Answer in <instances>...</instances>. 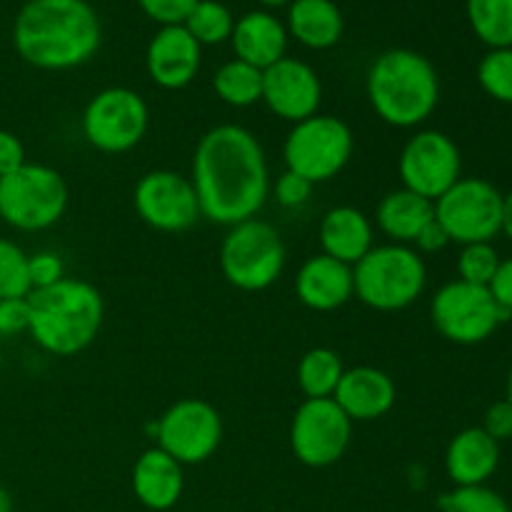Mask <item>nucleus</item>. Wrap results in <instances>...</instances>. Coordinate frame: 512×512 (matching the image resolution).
I'll list each match as a JSON object with an SVG mask.
<instances>
[{"mask_svg": "<svg viewBox=\"0 0 512 512\" xmlns=\"http://www.w3.org/2000/svg\"><path fill=\"white\" fill-rule=\"evenodd\" d=\"M288 28L270 10H250L235 20L233 43L235 58L253 68L265 70L288 55Z\"/></svg>", "mask_w": 512, "mask_h": 512, "instance_id": "4be33fe9", "label": "nucleus"}, {"mask_svg": "<svg viewBox=\"0 0 512 512\" xmlns=\"http://www.w3.org/2000/svg\"><path fill=\"white\" fill-rule=\"evenodd\" d=\"M28 333L40 350L55 358H73L98 338L105 300L93 283L65 275L50 288L28 295Z\"/></svg>", "mask_w": 512, "mask_h": 512, "instance_id": "7ed1b4c3", "label": "nucleus"}, {"mask_svg": "<svg viewBox=\"0 0 512 512\" xmlns=\"http://www.w3.org/2000/svg\"><path fill=\"white\" fill-rule=\"evenodd\" d=\"M318 238L325 255L345 265H355L373 248V220L353 205H338L323 215Z\"/></svg>", "mask_w": 512, "mask_h": 512, "instance_id": "5701e85b", "label": "nucleus"}, {"mask_svg": "<svg viewBox=\"0 0 512 512\" xmlns=\"http://www.w3.org/2000/svg\"><path fill=\"white\" fill-rule=\"evenodd\" d=\"M343 373V358L333 348H310L300 358L295 380L305 398H333Z\"/></svg>", "mask_w": 512, "mask_h": 512, "instance_id": "a878e982", "label": "nucleus"}, {"mask_svg": "<svg viewBox=\"0 0 512 512\" xmlns=\"http://www.w3.org/2000/svg\"><path fill=\"white\" fill-rule=\"evenodd\" d=\"M30 293L28 253L13 240L0 238V300L28 298Z\"/></svg>", "mask_w": 512, "mask_h": 512, "instance_id": "c756f323", "label": "nucleus"}, {"mask_svg": "<svg viewBox=\"0 0 512 512\" xmlns=\"http://www.w3.org/2000/svg\"><path fill=\"white\" fill-rule=\"evenodd\" d=\"M415 250H418L420 255L428 253V255H435V253H443L445 248L450 245V238L448 233H445L443 225L438 223V220H430L428 225H425L423 230H420V235L415 238Z\"/></svg>", "mask_w": 512, "mask_h": 512, "instance_id": "a19ab883", "label": "nucleus"}, {"mask_svg": "<svg viewBox=\"0 0 512 512\" xmlns=\"http://www.w3.org/2000/svg\"><path fill=\"white\" fill-rule=\"evenodd\" d=\"M213 88L215 95L230 108H250L263 98V70L233 58L220 65Z\"/></svg>", "mask_w": 512, "mask_h": 512, "instance_id": "bb28decb", "label": "nucleus"}, {"mask_svg": "<svg viewBox=\"0 0 512 512\" xmlns=\"http://www.w3.org/2000/svg\"><path fill=\"white\" fill-rule=\"evenodd\" d=\"M478 83L493 100L512 105V48L488 50L478 65Z\"/></svg>", "mask_w": 512, "mask_h": 512, "instance_id": "7c9ffc66", "label": "nucleus"}, {"mask_svg": "<svg viewBox=\"0 0 512 512\" xmlns=\"http://www.w3.org/2000/svg\"><path fill=\"white\" fill-rule=\"evenodd\" d=\"M158 448L180 465H200L218 453L223 443V418L203 398L175 400L158 418Z\"/></svg>", "mask_w": 512, "mask_h": 512, "instance_id": "ddd939ff", "label": "nucleus"}, {"mask_svg": "<svg viewBox=\"0 0 512 512\" xmlns=\"http://www.w3.org/2000/svg\"><path fill=\"white\" fill-rule=\"evenodd\" d=\"M133 208L158 233H185L203 218L193 183L175 170L145 173L133 188Z\"/></svg>", "mask_w": 512, "mask_h": 512, "instance_id": "2eb2a0df", "label": "nucleus"}, {"mask_svg": "<svg viewBox=\"0 0 512 512\" xmlns=\"http://www.w3.org/2000/svg\"><path fill=\"white\" fill-rule=\"evenodd\" d=\"M148 125V103L138 90L125 85H113L95 93L80 115L85 143L105 155H120L138 148L148 133Z\"/></svg>", "mask_w": 512, "mask_h": 512, "instance_id": "1a4fd4ad", "label": "nucleus"}, {"mask_svg": "<svg viewBox=\"0 0 512 512\" xmlns=\"http://www.w3.org/2000/svg\"><path fill=\"white\" fill-rule=\"evenodd\" d=\"M365 93L383 123L400 130L418 128L438 108V70L418 50L390 48L370 65Z\"/></svg>", "mask_w": 512, "mask_h": 512, "instance_id": "20e7f679", "label": "nucleus"}, {"mask_svg": "<svg viewBox=\"0 0 512 512\" xmlns=\"http://www.w3.org/2000/svg\"><path fill=\"white\" fill-rule=\"evenodd\" d=\"M333 400L353 423H370L395 408L398 390L385 370L373 365H355L345 368Z\"/></svg>", "mask_w": 512, "mask_h": 512, "instance_id": "a211bd4d", "label": "nucleus"}, {"mask_svg": "<svg viewBox=\"0 0 512 512\" xmlns=\"http://www.w3.org/2000/svg\"><path fill=\"white\" fill-rule=\"evenodd\" d=\"M263 100L270 113L288 123H300L318 113L323 103V83L313 65L300 58H280L263 70Z\"/></svg>", "mask_w": 512, "mask_h": 512, "instance_id": "dca6fc26", "label": "nucleus"}, {"mask_svg": "<svg viewBox=\"0 0 512 512\" xmlns=\"http://www.w3.org/2000/svg\"><path fill=\"white\" fill-rule=\"evenodd\" d=\"M25 163H28L25 145L20 143L18 135L10 133V130H0V178L20 170Z\"/></svg>", "mask_w": 512, "mask_h": 512, "instance_id": "58836bf2", "label": "nucleus"}, {"mask_svg": "<svg viewBox=\"0 0 512 512\" xmlns=\"http://www.w3.org/2000/svg\"><path fill=\"white\" fill-rule=\"evenodd\" d=\"M500 260L503 258H500L498 250L493 248V243L463 245V250H460L458 255V280L488 288L495 270H498Z\"/></svg>", "mask_w": 512, "mask_h": 512, "instance_id": "473e14b6", "label": "nucleus"}, {"mask_svg": "<svg viewBox=\"0 0 512 512\" xmlns=\"http://www.w3.org/2000/svg\"><path fill=\"white\" fill-rule=\"evenodd\" d=\"M500 465V443L483 428H465L448 443L445 473L455 488L488 485Z\"/></svg>", "mask_w": 512, "mask_h": 512, "instance_id": "412c9836", "label": "nucleus"}, {"mask_svg": "<svg viewBox=\"0 0 512 512\" xmlns=\"http://www.w3.org/2000/svg\"><path fill=\"white\" fill-rule=\"evenodd\" d=\"M435 218V203L408 188L390 190L375 210V225L380 233L398 245H413L420 230Z\"/></svg>", "mask_w": 512, "mask_h": 512, "instance_id": "b1692460", "label": "nucleus"}, {"mask_svg": "<svg viewBox=\"0 0 512 512\" xmlns=\"http://www.w3.org/2000/svg\"><path fill=\"white\" fill-rule=\"evenodd\" d=\"M500 233H505L512 240V190L508 195H503V225H500Z\"/></svg>", "mask_w": 512, "mask_h": 512, "instance_id": "79ce46f5", "label": "nucleus"}, {"mask_svg": "<svg viewBox=\"0 0 512 512\" xmlns=\"http://www.w3.org/2000/svg\"><path fill=\"white\" fill-rule=\"evenodd\" d=\"M260 5H265V8H288L293 0H258Z\"/></svg>", "mask_w": 512, "mask_h": 512, "instance_id": "c03bdc74", "label": "nucleus"}, {"mask_svg": "<svg viewBox=\"0 0 512 512\" xmlns=\"http://www.w3.org/2000/svg\"><path fill=\"white\" fill-rule=\"evenodd\" d=\"M483 430L498 443L512 438V403L508 398L490 405L483 418Z\"/></svg>", "mask_w": 512, "mask_h": 512, "instance_id": "4c0bfd02", "label": "nucleus"}, {"mask_svg": "<svg viewBox=\"0 0 512 512\" xmlns=\"http://www.w3.org/2000/svg\"><path fill=\"white\" fill-rule=\"evenodd\" d=\"M430 318L435 330L450 343L478 345L485 343L500 323L510 320V315L498 308L488 288L453 280L433 295Z\"/></svg>", "mask_w": 512, "mask_h": 512, "instance_id": "9b49d317", "label": "nucleus"}, {"mask_svg": "<svg viewBox=\"0 0 512 512\" xmlns=\"http://www.w3.org/2000/svg\"><path fill=\"white\" fill-rule=\"evenodd\" d=\"M313 188L315 185L310 183L308 178L293 173V170H285V173H280L278 180H275L273 193L280 208L295 210V208H303V205L308 203L310 195H313Z\"/></svg>", "mask_w": 512, "mask_h": 512, "instance_id": "f704fd0d", "label": "nucleus"}, {"mask_svg": "<svg viewBox=\"0 0 512 512\" xmlns=\"http://www.w3.org/2000/svg\"><path fill=\"white\" fill-rule=\"evenodd\" d=\"M488 290H490V295H493L495 303H498V308L512 318V258L500 260V265H498V270H495L493 280H490Z\"/></svg>", "mask_w": 512, "mask_h": 512, "instance_id": "ea45409f", "label": "nucleus"}, {"mask_svg": "<svg viewBox=\"0 0 512 512\" xmlns=\"http://www.w3.org/2000/svg\"><path fill=\"white\" fill-rule=\"evenodd\" d=\"M353 425L333 398H305L290 423L293 455L308 468H330L348 453Z\"/></svg>", "mask_w": 512, "mask_h": 512, "instance_id": "f8f14e48", "label": "nucleus"}, {"mask_svg": "<svg viewBox=\"0 0 512 512\" xmlns=\"http://www.w3.org/2000/svg\"><path fill=\"white\" fill-rule=\"evenodd\" d=\"M440 512H512L508 500L488 485L453 488L438 498Z\"/></svg>", "mask_w": 512, "mask_h": 512, "instance_id": "2f4dec72", "label": "nucleus"}, {"mask_svg": "<svg viewBox=\"0 0 512 512\" xmlns=\"http://www.w3.org/2000/svg\"><path fill=\"white\" fill-rule=\"evenodd\" d=\"M295 295L315 313H333L355 298L353 265H345L330 255H310L295 275Z\"/></svg>", "mask_w": 512, "mask_h": 512, "instance_id": "6ab92c4d", "label": "nucleus"}, {"mask_svg": "<svg viewBox=\"0 0 512 512\" xmlns=\"http://www.w3.org/2000/svg\"><path fill=\"white\" fill-rule=\"evenodd\" d=\"M200 0H138L140 10L160 25H183Z\"/></svg>", "mask_w": 512, "mask_h": 512, "instance_id": "c9c22d12", "label": "nucleus"}, {"mask_svg": "<svg viewBox=\"0 0 512 512\" xmlns=\"http://www.w3.org/2000/svg\"><path fill=\"white\" fill-rule=\"evenodd\" d=\"M133 493L143 508L153 512H165L178 505L185 490L183 465L170 458L158 445L140 453L133 465Z\"/></svg>", "mask_w": 512, "mask_h": 512, "instance_id": "aec40b11", "label": "nucleus"}, {"mask_svg": "<svg viewBox=\"0 0 512 512\" xmlns=\"http://www.w3.org/2000/svg\"><path fill=\"white\" fill-rule=\"evenodd\" d=\"M355 150V135L343 118L315 113L290 128L283 143L285 170L310 183H328L345 170Z\"/></svg>", "mask_w": 512, "mask_h": 512, "instance_id": "6e6552de", "label": "nucleus"}, {"mask_svg": "<svg viewBox=\"0 0 512 512\" xmlns=\"http://www.w3.org/2000/svg\"><path fill=\"white\" fill-rule=\"evenodd\" d=\"M68 200V183L50 165L25 163L0 178V220L20 233L53 228L68 210Z\"/></svg>", "mask_w": 512, "mask_h": 512, "instance_id": "423d86ee", "label": "nucleus"}, {"mask_svg": "<svg viewBox=\"0 0 512 512\" xmlns=\"http://www.w3.org/2000/svg\"><path fill=\"white\" fill-rule=\"evenodd\" d=\"M505 398H508L510 403H512V368H510V373H508V395H505Z\"/></svg>", "mask_w": 512, "mask_h": 512, "instance_id": "a18cd8bd", "label": "nucleus"}, {"mask_svg": "<svg viewBox=\"0 0 512 512\" xmlns=\"http://www.w3.org/2000/svg\"><path fill=\"white\" fill-rule=\"evenodd\" d=\"M183 25L200 45H220L233 35L235 18L228 5L220 0H200L183 20Z\"/></svg>", "mask_w": 512, "mask_h": 512, "instance_id": "c85d7f7f", "label": "nucleus"}, {"mask_svg": "<svg viewBox=\"0 0 512 512\" xmlns=\"http://www.w3.org/2000/svg\"><path fill=\"white\" fill-rule=\"evenodd\" d=\"M28 323H30L28 298L0 300V338L28 333Z\"/></svg>", "mask_w": 512, "mask_h": 512, "instance_id": "e433bc0d", "label": "nucleus"}, {"mask_svg": "<svg viewBox=\"0 0 512 512\" xmlns=\"http://www.w3.org/2000/svg\"><path fill=\"white\" fill-rule=\"evenodd\" d=\"M0 512H13V498L3 485H0Z\"/></svg>", "mask_w": 512, "mask_h": 512, "instance_id": "37998d69", "label": "nucleus"}, {"mask_svg": "<svg viewBox=\"0 0 512 512\" xmlns=\"http://www.w3.org/2000/svg\"><path fill=\"white\" fill-rule=\"evenodd\" d=\"M435 220L450 243H493L503 225V193L485 178H460L435 200Z\"/></svg>", "mask_w": 512, "mask_h": 512, "instance_id": "9d476101", "label": "nucleus"}, {"mask_svg": "<svg viewBox=\"0 0 512 512\" xmlns=\"http://www.w3.org/2000/svg\"><path fill=\"white\" fill-rule=\"evenodd\" d=\"M103 25L88 0H28L13 23L15 53L28 65L63 73L95 58Z\"/></svg>", "mask_w": 512, "mask_h": 512, "instance_id": "f03ea898", "label": "nucleus"}, {"mask_svg": "<svg viewBox=\"0 0 512 512\" xmlns=\"http://www.w3.org/2000/svg\"><path fill=\"white\" fill-rule=\"evenodd\" d=\"M290 38L310 50H328L340 43L345 30L343 13L333 0H293L288 5Z\"/></svg>", "mask_w": 512, "mask_h": 512, "instance_id": "393cba45", "label": "nucleus"}, {"mask_svg": "<svg viewBox=\"0 0 512 512\" xmlns=\"http://www.w3.org/2000/svg\"><path fill=\"white\" fill-rule=\"evenodd\" d=\"M465 13L480 43L512 48V0H465Z\"/></svg>", "mask_w": 512, "mask_h": 512, "instance_id": "cd10ccee", "label": "nucleus"}, {"mask_svg": "<svg viewBox=\"0 0 512 512\" xmlns=\"http://www.w3.org/2000/svg\"><path fill=\"white\" fill-rule=\"evenodd\" d=\"M355 298L378 313L410 308L428 285V265L413 245H373L353 265Z\"/></svg>", "mask_w": 512, "mask_h": 512, "instance_id": "39448f33", "label": "nucleus"}, {"mask_svg": "<svg viewBox=\"0 0 512 512\" xmlns=\"http://www.w3.org/2000/svg\"><path fill=\"white\" fill-rule=\"evenodd\" d=\"M190 183L210 223L230 228L258 218L270 198L268 158L258 135L235 123L210 128L195 145Z\"/></svg>", "mask_w": 512, "mask_h": 512, "instance_id": "f257e3e1", "label": "nucleus"}, {"mask_svg": "<svg viewBox=\"0 0 512 512\" xmlns=\"http://www.w3.org/2000/svg\"><path fill=\"white\" fill-rule=\"evenodd\" d=\"M285 258L288 253L278 228L260 218L230 225L220 243L223 278L243 293H260L278 283Z\"/></svg>", "mask_w": 512, "mask_h": 512, "instance_id": "0eeeda50", "label": "nucleus"}, {"mask_svg": "<svg viewBox=\"0 0 512 512\" xmlns=\"http://www.w3.org/2000/svg\"><path fill=\"white\" fill-rule=\"evenodd\" d=\"M398 173L403 188L435 203L463 178V155L443 130H418L400 150Z\"/></svg>", "mask_w": 512, "mask_h": 512, "instance_id": "4468645a", "label": "nucleus"}, {"mask_svg": "<svg viewBox=\"0 0 512 512\" xmlns=\"http://www.w3.org/2000/svg\"><path fill=\"white\" fill-rule=\"evenodd\" d=\"M203 63V45L185 30V25H160L145 50V70L163 90H183L198 78Z\"/></svg>", "mask_w": 512, "mask_h": 512, "instance_id": "f3484780", "label": "nucleus"}, {"mask_svg": "<svg viewBox=\"0 0 512 512\" xmlns=\"http://www.w3.org/2000/svg\"><path fill=\"white\" fill-rule=\"evenodd\" d=\"M28 275H30V288L43 290L50 285L60 283L65 278V263L58 253L50 250H40V253L28 255Z\"/></svg>", "mask_w": 512, "mask_h": 512, "instance_id": "72a5a7b5", "label": "nucleus"}]
</instances>
